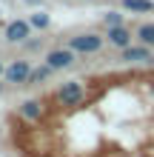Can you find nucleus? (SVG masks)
<instances>
[{
    "label": "nucleus",
    "mask_w": 154,
    "mask_h": 157,
    "mask_svg": "<svg viewBox=\"0 0 154 157\" xmlns=\"http://www.w3.org/2000/svg\"><path fill=\"white\" fill-rule=\"evenodd\" d=\"M103 43H106V37L97 34V32H80V34H74V37L69 40V46L77 54H97L103 49Z\"/></svg>",
    "instance_id": "f257e3e1"
},
{
    "label": "nucleus",
    "mask_w": 154,
    "mask_h": 157,
    "mask_svg": "<svg viewBox=\"0 0 154 157\" xmlns=\"http://www.w3.org/2000/svg\"><path fill=\"white\" fill-rule=\"evenodd\" d=\"M83 97H86V89L80 80H66L57 89V100L63 106H77V103H83Z\"/></svg>",
    "instance_id": "f03ea898"
},
{
    "label": "nucleus",
    "mask_w": 154,
    "mask_h": 157,
    "mask_svg": "<svg viewBox=\"0 0 154 157\" xmlns=\"http://www.w3.org/2000/svg\"><path fill=\"white\" fill-rule=\"evenodd\" d=\"M32 34V23L29 20H12L6 26V40L9 43H26Z\"/></svg>",
    "instance_id": "423d86ee"
},
{
    "label": "nucleus",
    "mask_w": 154,
    "mask_h": 157,
    "mask_svg": "<svg viewBox=\"0 0 154 157\" xmlns=\"http://www.w3.org/2000/svg\"><path fill=\"white\" fill-rule=\"evenodd\" d=\"M74 60H77V52L71 49V46H66V49H51L49 54H46V63L54 69V71H60V69H71L74 66Z\"/></svg>",
    "instance_id": "7ed1b4c3"
},
{
    "label": "nucleus",
    "mask_w": 154,
    "mask_h": 157,
    "mask_svg": "<svg viewBox=\"0 0 154 157\" xmlns=\"http://www.w3.org/2000/svg\"><path fill=\"white\" fill-rule=\"evenodd\" d=\"M29 75H32V63H29V60H14L12 66L3 71V80L20 86V83H29Z\"/></svg>",
    "instance_id": "20e7f679"
},
{
    "label": "nucleus",
    "mask_w": 154,
    "mask_h": 157,
    "mask_svg": "<svg viewBox=\"0 0 154 157\" xmlns=\"http://www.w3.org/2000/svg\"><path fill=\"white\" fill-rule=\"evenodd\" d=\"M0 89H3V86H0Z\"/></svg>",
    "instance_id": "2eb2a0df"
},
{
    "label": "nucleus",
    "mask_w": 154,
    "mask_h": 157,
    "mask_svg": "<svg viewBox=\"0 0 154 157\" xmlns=\"http://www.w3.org/2000/svg\"><path fill=\"white\" fill-rule=\"evenodd\" d=\"M108 46H114V49H126V46H131V29H126V26H108V34H106Z\"/></svg>",
    "instance_id": "0eeeda50"
},
{
    "label": "nucleus",
    "mask_w": 154,
    "mask_h": 157,
    "mask_svg": "<svg viewBox=\"0 0 154 157\" xmlns=\"http://www.w3.org/2000/svg\"><path fill=\"white\" fill-rule=\"evenodd\" d=\"M29 23H32V29H46V26H49V14L46 12H34L29 17Z\"/></svg>",
    "instance_id": "f8f14e48"
},
{
    "label": "nucleus",
    "mask_w": 154,
    "mask_h": 157,
    "mask_svg": "<svg viewBox=\"0 0 154 157\" xmlns=\"http://www.w3.org/2000/svg\"><path fill=\"white\" fill-rule=\"evenodd\" d=\"M51 71H54V69L49 66V63H46L43 69H40V66H37V69H32V75H29V83H43V80H46V77L51 75Z\"/></svg>",
    "instance_id": "9b49d317"
},
{
    "label": "nucleus",
    "mask_w": 154,
    "mask_h": 157,
    "mask_svg": "<svg viewBox=\"0 0 154 157\" xmlns=\"http://www.w3.org/2000/svg\"><path fill=\"white\" fill-rule=\"evenodd\" d=\"M120 60L123 63H151L154 54H151V46L140 43V46H126V49H120Z\"/></svg>",
    "instance_id": "39448f33"
},
{
    "label": "nucleus",
    "mask_w": 154,
    "mask_h": 157,
    "mask_svg": "<svg viewBox=\"0 0 154 157\" xmlns=\"http://www.w3.org/2000/svg\"><path fill=\"white\" fill-rule=\"evenodd\" d=\"M20 117L40 120L43 117V103H40V100H23V103H20Z\"/></svg>",
    "instance_id": "6e6552de"
},
{
    "label": "nucleus",
    "mask_w": 154,
    "mask_h": 157,
    "mask_svg": "<svg viewBox=\"0 0 154 157\" xmlns=\"http://www.w3.org/2000/svg\"><path fill=\"white\" fill-rule=\"evenodd\" d=\"M3 71H6V69H3V60H0V75H3Z\"/></svg>",
    "instance_id": "4468645a"
},
{
    "label": "nucleus",
    "mask_w": 154,
    "mask_h": 157,
    "mask_svg": "<svg viewBox=\"0 0 154 157\" xmlns=\"http://www.w3.org/2000/svg\"><path fill=\"white\" fill-rule=\"evenodd\" d=\"M103 20H106V26H120V23H123V14H120V12H106Z\"/></svg>",
    "instance_id": "ddd939ff"
},
{
    "label": "nucleus",
    "mask_w": 154,
    "mask_h": 157,
    "mask_svg": "<svg viewBox=\"0 0 154 157\" xmlns=\"http://www.w3.org/2000/svg\"><path fill=\"white\" fill-rule=\"evenodd\" d=\"M123 9L134 14H148L154 12V0H123Z\"/></svg>",
    "instance_id": "1a4fd4ad"
},
{
    "label": "nucleus",
    "mask_w": 154,
    "mask_h": 157,
    "mask_svg": "<svg viewBox=\"0 0 154 157\" xmlns=\"http://www.w3.org/2000/svg\"><path fill=\"white\" fill-rule=\"evenodd\" d=\"M137 40L154 49V23H140L137 26Z\"/></svg>",
    "instance_id": "9d476101"
}]
</instances>
